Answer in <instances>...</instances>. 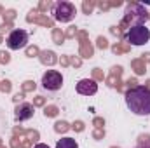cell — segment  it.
Returning a JSON list of instances; mask_svg holds the SVG:
<instances>
[{"instance_id":"52a82bcc","label":"cell","mask_w":150,"mask_h":148,"mask_svg":"<svg viewBox=\"0 0 150 148\" xmlns=\"http://www.w3.org/2000/svg\"><path fill=\"white\" fill-rule=\"evenodd\" d=\"M33 113H35V108H33L32 103L21 101V103L16 106V110H14V118H16L18 122H25V120H30V118L33 117Z\"/></svg>"},{"instance_id":"277c9868","label":"cell","mask_w":150,"mask_h":148,"mask_svg":"<svg viewBox=\"0 0 150 148\" xmlns=\"http://www.w3.org/2000/svg\"><path fill=\"white\" fill-rule=\"evenodd\" d=\"M126 21H131V26L145 25L147 21V11L142 4H129L126 7Z\"/></svg>"},{"instance_id":"ba28073f","label":"cell","mask_w":150,"mask_h":148,"mask_svg":"<svg viewBox=\"0 0 150 148\" xmlns=\"http://www.w3.org/2000/svg\"><path fill=\"white\" fill-rule=\"evenodd\" d=\"M75 89L82 96H94L98 92V84L93 78H82V80L77 82V87Z\"/></svg>"},{"instance_id":"30bf717a","label":"cell","mask_w":150,"mask_h":148,"mask_svg":"<svg viewBox=\"0 0 150 148\" xmlns=\"http://www.w3.org/2000/svg\"><path fill=\"white\" fill-rule=\"evenodd\" d=\"M33 148H49V147H47L45 143H37V145H35Z\"/></svg>"},{"instance_id":"9c48e42d","label":"cell","mask_w":150,"mask_h":148,"mask_svg":"<svg viewBox=\"0 0 150 148\" xmlns=\"http://www.w3.org/2000/svg\"><path fill=\"white\" fill-rule=\"evenodd\" d=\"M56 148H79V143L75 141L74 138H61L56 143Z\"/></svg>"},{"instance_id":"3957f363","label":"cell","mask_w":150,"mask_h":148,"mask_svg":"<svg viewBox=\"0 0 150 148\" xmlns=\"http://www.w3.org/2000/svg\"><path fill=\"white\" fill-rule=\"evenodd\" d=\"M126 40L131 44V45H145L150 40V30L145 25H136V26H131L126 33Z\"/></svg>"},{"instance_id":"8992f818","label":"cell","mask_w":150,"mask_h":148,"mask_svg":"<svg viewBox=\"0 0 150 148\" xmlns=\"http://www.w3.org/2000/svg\"><path fill=\"white\" fill-rule=\"evenodd\" d=\"M28 40H30V37H28L26 30H12L7 35L5 44L11 51H19V49H25L28 45Z\"/></svg>"},{"instance_id":"5b68a950","label":"cell","mask_w":150,"mask_h":148,"mask_svg":"<svg viewBox=\"0 0 150 148\" xmlns=\"http://www.w3.org/2000/svg\"><path fill=\"white\" fill-rule=\"evenodd\" d=\"M42 87L45 91H51V92H56L63 87V75L59 73L58 70H47L45 73L42 75Z\"/></svg>"},{"instance_id":"6da1fadb","label":"cell","mask_w":150,"mask_h":148,"mask_svg":"<svg viewBox=\"0 0 150 148\" xmlns=\"http://www.w3.org/2000/svg\"><path fill=\"white\" fill-rule=\"evenodd\" d=\"M126 106L133 111L134 115L147 117L150 115V89L143 85L131 87L126 92Z\"/></svg>"},{"instance_id":"8fae6325","label":"cell","mask_w":150,"mask_h":148,"mask_svg":"<svg viewBox=\"0 0 150 148\" xmlns=\"http://www.w3.org/2000/svg\"><path fill=\"white\" fill-rule=\"evenodd\" d=\"M134 148H150V143H147V145H138V147H134Z\"/></svg>"},{"instance_id":"7a4b0ae2","label":"cell","mask_w":150,"mask_h":148,"mask_svg":"<svg viewBox=\"0 0 150 148\" xmlns=\"http://www.w3.org/2000/svg\"><path fill=\"white\" fill-rule=\"evenodd\" d=\"M75 14H77V9L72 2L61 0V2H56L52 5V16L58 23H70L75 18Z\"/></svg>"}]
</instances>
